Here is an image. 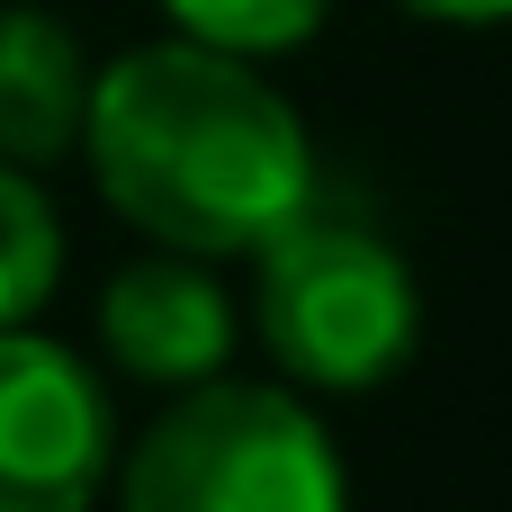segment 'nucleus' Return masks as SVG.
<instances>
[{"label": "nucleus", "mask_w": 512, "mask_h": 512, "mask_svg": "<svg viewBox=\"0 0 512 512\" xmlns=\"http://www.w3.org/2000/svg\"><path fill=\"white\" fill-rule=\"evenodd\" d=\"M81 153L99 198L162 252L234 261L315 207L306 117L252 72V54L171 36L135 45L90 81Z\"/></svg>", "instance_id": "obj_1"}, {"label": "nucleus", "mask_w": 512, "mask_h": 512, "mask_svg": "<svg viewBox=\"0 0 512 512\" xmlns=\"http://www.w3.org/2000/svg\"><path fill=\"white\" fill-rule=\"evenodd\" d=\"M252 261H261L252 324H261L270 360L297 387L360 396V387H378V378H396L414 360V342H423V288H414L405 252L387 234H369L360 216H333L315 198Z\"/></svg>", "instance_id": "obj_2"}, {"label": "nucleus", "mask_w": 512, "mask_h": 512, "mask_svg": "<svg viewBox=\"0 0 512 512\" xmlns=\"http://www.w3.org/2000/svg\"><path fill=\"white\" fill-rule=\"evenodd\" d=\"M126 512H342V459L288 387L198 378L126 450Z\"/></svg>", "instance_id": "obj_3"}, {"label": "nucleus", "mask_w": 512, "mask_h": 512, "mask_svg": "<svg viewBox=\"0 0 512 512\" xmlns=\"http://www.w3.org/2000/svg\"><path fill=\"white\" fill-rule=\"evenodd\" d=\"M108 450V387L63 342L0 324V512H90Z\"/></svg>", "instance_id": "obj_4"}, {"label": "nucleus", "mask_w": 512, "mask_h": 512, "mask_svg": "<svg viewBox=\"0 0 512 512\" xmlns=\"http://www.w3.org/2000/svg\"><path fill=\"white\" fill-rule=\"evenodd\" d=\"M99 342L144 387H198L234 351V297L207 279L198 252H153V261H135V270L108 279Z\"/></svg>", "instance_id": "obj_5"}, {"label": "nucleus", "mask_w": 512, "mask_h": 512, "mask_svg": "<svg viewBox=\"0 0 512 512\" xmlns=\"http://www.w3.org/2000/svg\"><path fill=\"white\" fill-rule=\"evenodd\" d=\"M90 117V63L63 18L0 9V162H63Z\"/></svg>", "instance_id": "obj_6"}, {"label": "nucleus", "mask_w": 512, "mask_h": 512, "mask_svg": "<svg viewBox=\"0 0 512 512\" xmlns=\"http://www.w3.org/2000/svg\"><path fill=\"white\" fill-rule=\"evenodd\" d=\"M63 279V225L27 162H0V324H27Z\"/></svg>", "instance_id": "obj_7"}, {"label": "nucleus", "mask_w": 512, "mask_h": 512, "mask_svg": "<svg viewBox=\"0 0 512 512\" xmlns=\"http://www.w3.org/2000/svg\"><path fill=\"white\" fill-rule=\"evenodd\" d=\"M171 18H180V36H198V45H225V54H288V45H306L324 18H333V0H162Z\"/></svg>", "instance_id": "obj_8"}, {"label": "nucleus", "mask_w": 512, "mask_h": 512, "mask_svg": "<svg viewBox=\"0 0 512 512\" xmlns=\"http://www.w3.org/2000/svg\"><path fill=\"white\" fill-rule=\"evenodd\" d=\"M396 9H414L432 27H495V18H512V0H396Z\"/></svg>", "instance_id": "obj_9"}]
</instances>
